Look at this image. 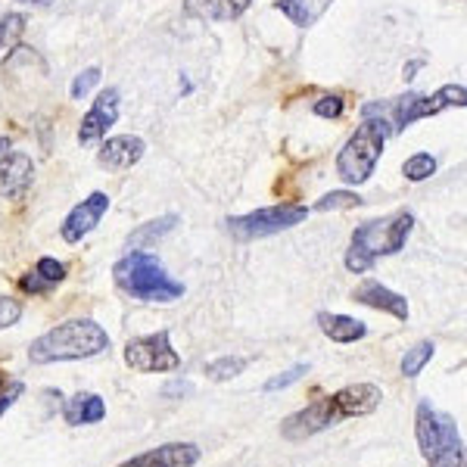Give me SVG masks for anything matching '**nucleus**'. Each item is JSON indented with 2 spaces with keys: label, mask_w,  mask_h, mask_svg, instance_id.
Returning a JSON list of instances; mask_svg holds the SVG:
<instances>
[{
  "label": "nucleus",
  "mask_w": 467,
  "mask_h": 467,
  "mask_svg": "<svg viewBox=\"0 0 467 467\" xmlns=\"http://www.w3.org/2000/svg\"><path fill=\"white\" fill-rule=\"evenodd\" d=\"M380 402H383V389L378 383H349V387L337 389V393L287 414L281 424V436L290 442H303L308 436H318L349 418L374 414L380 409Z\"/></svg>",
  "instance_id": "1"
},
{
  "label": "nucleus",
  "mask_w": 467,
  "mask_h": 467,
  "mask_svg": "<svg viewBox=\"0 0 467 467\" xmlns=\"http://www.w3.org/2000/svg\"><path fill=\"white\" fill-rule=\"evenodd\" d=\"M109 349V334L94 318H72L47 334H41L28 346L32 365H54V361H81Z\"/></svg>",
  "instance_id": "2"
},
{
  "label": "nucleus",
  "mask_w": 467,
  "mask_h": 467,
  "mask_svg": "<svg viewBox=\"0 0 467 467\" xmlns=\"http://www.w3.org/2000/svg\"><path fill=\"white\" fill-rule=\"evenodd\" d=\"M414 231V215L399 209L393 215H383L378 222H365L352 231L349 250H346V268L352 275H365L383 255H396L405 250V240Z\"/></svg>",
  "instance_id": "3"
},
{
  "label": "nucleus",
  "mask_w": 467,
  "mask_h": 467,
  "mask_svg": "<svg viewBox=\"0 0 467 467\" xmlns=\"http://www.w3.org/2000/svg\"><path fill=\"white\" fill-rule=\"evenodd\" d=\"M112 281L138 303H175L184 296V284L165 271L153 253L131 250L112 265Z\"/></svg>",
  "instance_id": "4"
},
{
  "label": "nucleus",
  "mask_w": 467,
  "mask_h": 467,
  "mask_svg": "<svg viewBox=\"0 0 467 467\" xmlns=\"http://www.w3.org/2000/svg\"><path fill=\"white\" fill-rule=\"evenodd\" d=\"M414 440L431 467H464V442L455 418L420 399L414 409Z\"/></svg>",
  "instance_id": "5"
},
{
  "label": "nucleus",
  "mask_w": 467,
  "mask_h": 467,
  "mask_svg": "<svg viewBox=\"0 0 467 467\" xmlns=\"http://www.w3.org/2000/svg\"><path fill=\"white\" fill-rule=\"evenodd\" d=\"M389 138L387 119H365L356 131L349 134V140L343 144L340 156H337V175L343 178V184H365L378 169L383 147Z\"/></svg>",
  "instance_id": "6"
},
{
  "label": "nucleus",
  "mask_w": 467,
  "mask_h": 467,
  "mask_svg": "<svg viewBox=\"0 0 467 467\" xmlns=\"http://www.w3.org/2000/svg\"><path fill=\"white\" fill-rule=\"evenodd\" d=\"M449 107H458V109L467 107V90L462 85H442L431 97H420V94L396 97L389 107H378V103H371V107H365V112L368 116H371V112H380V119H383V112H389V116H393L396 131H405V128L414 125L418 119L440 116V112L449 109Z\"/></svg>",
  "instance_id": "7"
},
{
  "label": "nucleus",
  "mask_w": 467,
  "mask_h": 467,
  "mask_svg": "<svg viewBox=\"0 0 467 467\" xmlns=\"http://www.w3.org/2000/svg\"><path fill=\"white\" fill-rule=\"evenodd\" d=\"M306 218H308L306 206L277 202V206H265V209H255V213L228 218V231L237 240H262V237H271V234L296 228V224H303Z\"/></svg>",
  "instance_id": "8"
},
{
  "label": "nucleus",
  "mask_w": 467,
  "mask_h": 467,
  "mask_svg": "<svg viewBox=\"0 0 467 467\" xmlns=\"http://www.w3.org/2000/svg\"><path fill=\"white\" fill-rule=\"evenodd\" d=\"M125 365L138 374H171L181 371V356L171 346L169 330H156V334L128 340Z\"/></svg>",
  "instance_id": "9"
},
{
  "label": "nucleus",
  "mask_w": 467,
  "mask_h": 467,
  "mask_svg": "<svg viewBox=\"0 0 467 467\" xmlns=\"http://www.w3.org/2000/svg\"><path fill=\"white\" fill-rule=\"evenodd\" d=\"M109 209V193L103 191H94L88 200H81L78 206L72 209L69 215L63 218V224H59V237L66 240V244H81V240L88 237L90 231L100 224V218L107 215Z\"/></svg>",
  "instance_id": "10"
},
{
  "label": "nucleus",
  "mask_w": 467,
  "mask_h": 467,
  "mask_svg": "<svg viewBox=\"0 0 467 467\" xmlns=\"http://www.w3.org/2000/svg\"><path fill=\"white\" fill-rule=\"evenodd\" d=\"M119 107H122V97H119L116 88H107L97 94L94 107L85 112L78 128V144H97V140L107 138V131L116 125L119 119Z\"/></svg>",
  "instance_id": "11"
},
{
  "label": "nucleus",
  "mask_w": 467,
  "mask_h": 467,
  "mask_svg": "<svg viewBox=\"0 0 467 467\" xmlns=\"http://www.w3.org/2000/svg\"><path fill=\"white\" fill-rule=\"evenodd\" d=\"M202 458V449L197 442H165L144 451V455H134L122 462L119 467H193Z\"/></svg>",
  "instance_id": "12"
},
{
  "label": "nucleus",
  "mask_w": 467,
  "mask_h": 467,
  "mask_svg": "<svg viewBox=\"0 0 467 467\" xmlns=\"http://www.w3.org/2000/svg\"><path fill=\"white\" fill-rule=\"evenodd\" d=\"M352 303H361L368 308H378V312L393 315L396 321H409V299L402 293L383 287L378 277H365L356 290H352Z\"/></svg>",
  "instance_id": "13"
},
{
  "label": "nucleus",
  "mask_w": 467,
  "mask_h": 467,
  "mask_svg": "<svg viewBox=\"0 0 467 467\" xmlns=\"http://www.w3.org/2000/svg\"><path fill=\"white\" fill-rule=\"evenodd\" d=\"M144 153H147L144 138H138V134H119V138L103 140L100 153H97V162L109 171H125L144 160Z\"/></svg>",
  "instance_id": "14"
},
{
  "label": "nucleus",
  "mask_w": 467,
  "mask_h": 467,
  "mask_svg": "<svg viewBox=\"0 0 467 467\" xmlns=\"http://www.w3.org/2000/svg\"><path fill=\"white\" fill-rule=\"evenodd\" d=\"M32 175H35L32 156L10 153L4 162H0V193L10 200H22L28 187H32Z\"/></svg>",
  "instance_id": "15"
},
{
  "label": "nucleus",
  "mask_w": 467,
  "mask_h": 467,
  "mask_svg": "<svg viewBox=\"0 0 467 467\" xmlns=\"http://www.w3.org/2000/svg\"><path fill=\"white\" fill-rule=\"evenodd\" d=\"M253 0H184V13L202 22H234L250 10Z\"/></svg>",
  "instance_id": "16"
},
{
  "label": "nucleus",
  "mask_w": 467,
  "mask_h": 467,
  "mask_svg": "<svg viewBox=\"0 0 467 467\" xmlns=\"http://www.w3.org/2000/svg\"><path fill=\"white\" fill-rule=\"evenodd\" d=\"M63 281H66V265L57 259H50V255H44V259H37L35 271H28V275L19 277V290L32 293V296H44V293H50Z\"/></svg>",
  "instance_id": "17"
},
{
  "label": "nucleus",
  "mask_w": 467,
  "mask_h": 467,
  "mask_svg": "<svg viewBox=\"0 0 467 467\" xmlns=\"http://www.w3.org/2000/svg\"><path fill=\"white\" fill-rule=\"evenodd\" d=\"M318 321L321 334L334 343H356V340H365L368 337V324L358 321V318H349V315H337V312H318L315 315Z\"/></svg>",
  "instance_id": "18"
},
{
  "label": "nucleus",
  "mask_w": 467,
  "mask_h": 467,
  "mask_svg": "<svg viewBox=\"0 0 467 467\" xmlns=\"http://www.w3.org/2000/svg\"><path fill=\"white\" fill-rule=\"evenodd\" d=\"M63 418H66V424H69V427L97 424V420L107 418V402H103L97 393H75L72 399H66Z\"/></svg>",
  "instance_id": "19"
},
{
  "label": "nucleus",
  "mask_w": 467,
  "mask_h": 467,
  "mask_svg": "<svg viewBox=\"0 0 467 467\" xmlns=\"http://www.w3.org/2000/svg\"><path fill=\"white\" fill-rule=\"evenodd\" d=\"M334 0H275V10L287 16L296 28H312Z\"/></svg>",
  "instance_id": "20"
},
{
  "label": "nucleus",
  "mask_w": 467,
  "mask_h": 467,
  "mask_svg": "<svg viewBox=\"0 0 467 467\" xmlns=\"http://www.w3.org/2000/svg\"><path fill=\"white\" fill-rule=\"evenodd\" d=\"M175 228H178V215H162V218H156V222L140 224V228L128 237V250H147V246H153L156 240H162L165 234H171Z\"/></svg>",
  "instance_id": "21"
},
{
  "label": "nucleus",
  "mask_w": 467,
  "mask_h": 467,
  "mask_svg": "<svg viewBox=\"0 0 467 467\" xmlns=\"http://www.w3.org/2000/svg\"><path fill=\"white\" fill-rule=\"evenodd\" d=\"M246 365H250V358H244V356H222V358H215L206 365V378L215 380V383L234 380L246 371Z\"/></svg>",
  "instance_id": "22"
},
{
  "label": "nucleus",
  "mask_w": 467,
  "mask_h": 467,
  "mask_svg": "<svg viewBox=\"0 0 467 467\" xmlns=\"http://www.w3.org/2000/svg\"><path fill=\"white\" fill-rule=\"evenodd\" d=\"M433 352H436L433 340H420L418 346L405 349V356H402V374H405V378H418V374L424 371L427 365H431Z\"/></svg>",
  "instance_id": "23"
},
{
  "label": "nucleus",
  "mask_w": 467,
  "mask_h": 467,
  "mask_svg": "<svg viewBox=\"0 0 467 467\" xmlns=\"http://www.w3.org/2000/svg\"><path fill=\"white\" fill-rule=\"evenodd\" d=\"M402 175L411 181V184H418V181H427L436 175V160L431 153H414L405 160L402 165Z\"/></svg>",
  "instance_id": "24"
},
{
  "label": "nucleus",
  "mask_w": 467,
  "mask_h": 467,
  "mask_svg": "<svg viewBox=\"0 0 467 467\" xmlns=\"http://www.w3.org/2000/svg\"><path fill=\"white\" fill-rule=\"evenodd\" d=\"M22 32H26V16H22V13H6V16H0V54L16 47Z\"/></svg>",
  "instance_id": "25"
},
{
  "label": "nucleus",
  "mask_w": 467,
  "mask_h": 467,
  "mask_svg": "<svg viewBox=\"0 0 467 467\" xmlns=\"http://www.w3.org/2000/svg\"><path fill=\"white\" fill-rule=\"evenodd\" d=\"M361 200L358 193H352V191H330V193H324V197L315 202V209L318 213H330V209H358L361 206Z\"/></svg>",
  "instance_id": "26"
},
{
  "label": "nucleus",
  "mask_w": 467,
  "mask_h": 467,
  "mask_svg": "<svg viewBox=\"0 0 467 467\" xmlns=\"http://www.w3.org/2000/svg\"><path fill=\"white\" fill-rule=\"evenodd\" d=\"M97 85H100V69H97V66H90V69H85L81 75H75V81H72V88H69L72 100H81V97H88Z\"/></svg>",
  "instance_id": "27"
},
{
  "label": "nucleus",
  "mask_w": 467,
  "mask_h": 467,
  "mask_svg": "<svg viewBox=\"0 0 467 467\" xmlns=\"http://www.w3.org/2000/svg\"><path fill=\"white\" fill-rule=\"evenodd\" d=\"M312 109H315V116H318V119H340L346 103H343L340 94H324L321 100H315Z\"/></svg>",
  "instance_id": "28"
},
{
  "label": "nucleus",
  "mask_w": 467,
  "mask_h": 467,
  "mask_svg": "<svg viewBox=\"0 0 467 467\" xmlns=\"http://www.w3.org/2000/svg\"><path fill=\"white\" fill-rule=\"evenodd\" d=\"M303 374H308V365H293L290 371L277 374V378H271V380L265 383V393H277V389L293 387L296 380H303Z\"/></svg>",
  "instance_id": "29"
},
{
  "label": "nucleus",
  "mask_w": 467,
  "mask_h": 467,
  "mask_svg": "<svg viewBox=\"0 0 467 467\" xmlns=\"http://www.w3.org/2000/svg\"><path fill=\"white\" fill-rule=\"evenodd\" d=\"M22 318V303L13 296H0V330L13 327Z\"/></svg>",
  "instance_id": "30"
},
{
  "label": "nucleus",
  "mask_w": 467,
  "mask_h": 467,
  "mask_svg": "<svg viewBox=\"0 0 467 467\" xmlns=\"http://www.w3.org/2000/svg\"><path fill=\"white\" fill-rule=\"evenodd\" d=\"M22 393H26V387H22V383H10L6 389H0V418H4V414L10 411L13 405H16V399Z\"/></svg>",
  "instance_id": "31"
},
{
  "label": "nucleus",
  "mask_w": 467,
  "mask_h": 467,
  "mask_svg": "<svg viewBox=\"0 0 467 467\" xmlns=\"http://www.w3.org/2000/svg\"><path fill=\"white\" fill-rule=\"evenodd\" d=\"M13 153V144H10V138H0V162L6 160V156Z\"/></svg>",
  "instance_id": "32"
},
{
  "label": "nucleus",
  "mask_w": 467,
  "mask_h": 467,
  "mask_svg": "<svg viewBox=\"0 0 467 467\" xmlns=\"http://www.w3.org/2000/svg\"><path fill=\"white\" fill-rule=\"evenodd\" d=\"M420 66H424V59H414V63H409V66H405V81H409V78H414V72H418Z\"/></svg>",
  "instance_id": "33"
},
{
  "label": "nucleus",
  "mask_w": 467,
  "mask_h": 467,
  "mask_svg": "<svg viewBox=\"0 0 467 467\" xmlns=\"http://www.w3.org/2000/svg\"><path fill=\"white\" fill-rule=\"evenodd\" d=\"M22 4H35V6H47V4H54V0H22Z\"/></svg>",
  "instance_id": "34"
},
{
  "label": "nucleus",
  "mask_w": 467,
  "mask_h": 467,
  "mask_svg": "<svg viewBox=\"0 0 467 467\" xmlns=\"http://www.w3.org/2000/svg\"><path fill=\"white\" fill-rule=\"evenodd\" d=\"M4 387H6V374L0 371V389H4Z\"/></svg>",
  "instance_id": "35"
}]
</instances>
